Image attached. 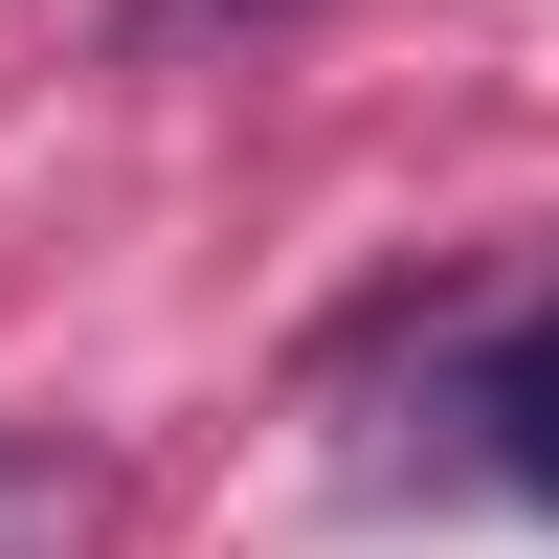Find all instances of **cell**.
Masks as SVG:
<instances>
[{
  "label": "cell",
  "instance_id": "obj_2",
  "mask_svg": "<svg viewBox=\"0 0 559 559\" xmlns=\"http://www.w3.org/2000/svg\"><path fill=\"white\" fill-rule=\"evenodd\" d=\"M90 515H112L90 448H0V559H90Z\"/></svg>",
  "mask_w": 559,
  "mask_h": 559
},
{
  "label": "cell",
  "instance_id": "obj_1",
  "mask_svg": "<svg viewBox=\"0 0 559 559\" xmlns=\"http://www.w3.org/2000/svg\"><path fill=\"white\" fill-rule=\"evenodd\" d=\"M448 426H471L492 492H537V515H559V313H537V336H492L471 381H448Z\"/></svg>",
  "mask_w": 559,
  "mask_h": 559
}]
</instances>
